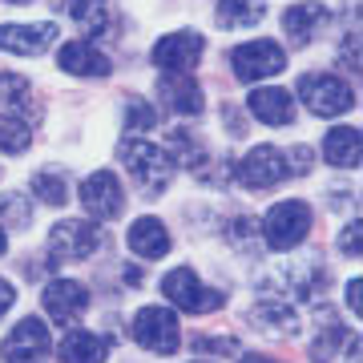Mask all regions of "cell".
Listing matches in <instances>:
<instances>
[{
	"instance_id": "603a6c76",
	"label": "cell",
	"mask_w": 363,
	"mask_h": 363,
	"mask_svg": "<svg viewBox=\"0 0 363 363\" xmlns=\"http://www.w3.org/2000/svg\"><path fill=\"white\" fill-rule=\"evenodd\" d=\"M69 16L89 37H109V28H113V21H109V0H73L69 4Z\"/></svg>"
},
{
	"instance_id": "484cf974",
	"label": "cell",
	"mask_w": 363,
	"mask_h": 363,
	"mask_svg": "<svg viewBox=\"0 0 363 363\" xmlns=\"http://www.w3.org/2000/svg\"><path fill=\"white\" fill-rule=\"evenodd\" d=\"M0 105L13 109V117L33 121V97H28V81L25 77H0Z\"/></svg>"
},
{
	"instance_id": "f546056e",
	"label": "cell",
	"mask_w": 363,
	"mask_h": 363,
	"mask_svg": "<svg viewBox=\"0 0 363 363\" xmlns=\"http://www.w3.org/2000/svg\"><path fill=\"white\" fill-rule=\"evenodd\" d=\"M0 214H4V222H13L16 230H25V226H28V202L21 194L0 198Z\"/></svg>"
},
{
	"instance_id": "7a4b0ae2",
	"label": "cell",
	"mask_w": 363,
	"mask_h": 363,
	"mask_svg": "<svg viewBox=\"0 0 363 363\" xmlns=\"http://www.w3.org/2000/svg\"><path fill=\"white\" fill-rule=\"evenodd\" d=\"M298 97H303V105H307L315 117L347 113L351 105H355L351 85H343V81L331 77V73H307V77H298Z\"/></svg>"
},
{
	"instance_id": "7402d4cb",
	"label": "cell",
	"mask_w": 363,
	"mask_h": 363,
	"mask_svg": "<svg viewBox=\"0 0 363 363\" xmlns=\"http://www.w3.org/2000/svg\"><path fill=\"white\" fill-rule=\"evenodd\" d=\"M343 355H355V335L343 331L339 323L323 327V331L315 335V343H311V359L315 363H339Z\"/></svg>"
},
{
	"instance_id": "8fae6325",
	"label": "cell",
	"mask_w": 363,
	"mask_h": 363,
	"mask_svg": "<svg viewBox=\"0 0 363 363\" xmlns=\"http://www.w3.org/2000/svg\"><path fill=\"white\" fill-rule=\"evenodd\" d=\"M81 202H85V210H89L93 218L101 222H113L121 210H125V194H121V182L109 174V169H101V174H93L85 186H81Z\"/></svg>"
},
{
	"instance_id": "3957f363",
	"label": "cell",
	"mask_w": 363,
	"mask_h": 363,
	"mask_svg": "<svg viewBox=\"0 0 363 363\" xmlns=\"http://www.w3.org/2000/svg\"><path fill=\"white\" fill-rule=\"evenodd\" d=\"M311 230V210L307 202H279V206L267 210V218H262V234H267V247L274 250H286L303 242V234Z\"/></svg>"
},
{
	"instance_id": "836d02e7",
	"label": "cell",
	"mask_w": 363,
	"mask_h": 363,
	"mask_svg": "<svg viewBox=\"0 0 363 363\" xmlns=\"http://www.w3.org/2000/svg\"><path fill=\"white\" fill-rule=\"evenodd\" d=\"M198 347H202V351H234L230 347V339H206V335H202V339H198Z\"/></svg>"
},
{
	"instance_id": "e575fe53",
	"label": "cell",
	"mask_w": 363,
	"mask_h": 363,
	"mask_svg": "<svg viewBox=\"0 0 363 363\" xmlns=\"http://www.w3.org/2000/svg\"><path fill=\"white\" fill-rule=\"evenodd\" d=\"M13 298H16L13 283H4V279H0V315H4L9 307H13Z\"/></svg>"
},
{
	"instance_id": "ac0fdd59",
	"label": "cell",
	"mask_w": 363,
	"mask_h": 363,
	"mask_svg": "<svg viewBox=\"0 0 363 363\" xmlns=\"http://www.w3.org/2000/svg\"><path fill=\"white\" fill-rule=\"evenodd\" d=\"M130 250L138 259H162L169 250V230L157 218H138L130 226Z\"/></svg>"
},
{
	"instance_id": "6da1fadb",
	"label": "cell",
	"mask_w": 363,
	"mask_h": 363,
	"mask_svg": "<svg viewBox=\"0 0 363 363\" xmlns=\"http://www.w3.org/2000/svg\"><path fill=\"white\" fill-rule=\"evenodd\" d=\"M117 157H121V166L138 178V186H145V194H162V190H166V182H169L166 150H157L154 142H142V138H130V142H121Z\"/></svg>"
},
{
	"instance_id": "5bb4252c",
	"label": "cell",
	"mask_w": 363,
	"mask_h": 363,
	"mask_svg": "<svg viewBox=\"0 0 363 363\" xmlns=\"http://www.w3.org/2000/svg\"><path fill=\"white\" fill-rule=\"evenodd\" d=\"M157 93H162V101H166L174 113L194 117V113H202V109H206L202 89H198L190 77H182V73H166V77L157 81Z\"/></svg>"
},
{
	"instance_id": "44dd1931",
	"label": "cell",
	"mask_w": 363,
	"mask_h": 363,
	"mask_svg": "<svg viewBox=\"0 0 363 363\" xmlns=\"http://www.w3.org/2000/svg\"><path fill=\"white\" fill-rule=\"evenodd\" d=\"M327 162L339 169H355L359 166V130L355 125H335V130L327 133Z\"/></svg>"
},
{
	"instance_id": "4fadbf2b",
	"label": "cell",
	"mask_w": 363,
	"mask_h": 363,
	"mask_svg": "<svg viewBox=\"0 0 363 363\" xmlns=\"http://www.w3.org/2000/svg\"><path fill=\"white\" fill-rule=\"evenodd\" d=\"M52 40H57V25H4L0 28V49L21 52V57L45 52Z\"/></svg>"
},
{
	"instance_id": "2e32d148",
	"label": "cell",
	"mask_w": 363,
	"mask_h": 363,
	"mask_svg": "<svg viewBox=\"0 0 363 363\" xmlns=\"http://www.w3.org/2000/svg\"><path fill=\"white\" fill-rule=\"evenodd\" d=\"M57 61L73 77H109V57L97 52L93 45H85V40H69L65 49L57 52Z\"/></svg>"
},
{
	"instance_id": "ffe728a7",
	"label": "cell",
	"mask_w": 363,
	"mask_h": 363,
	"mask_svg": "<svg viewBox=\"0 0 363 363\" xmlns=\"http://www.w3.org/2000/svg\"><path fill=\"white\" fill-rule=\"evenodd\" d=\"M250 323L259 327V331H271V335H295L298 331V311L283 307V303H255L250 307Z\"/></svg>"
},
{
	"instance_id": "cb8c5ba5",
	"label": "cell",
	"mask_w": 363,
	"mask_h": 363,
	"mask_svg": "<svg viewBox=\"0 0 363 363\" xmlns=\"http://www.w3.org/2000/svg\"><path fill=\"white\" fill-rule=\"evenodd\" d=\"M262 13H267V0H222L218 25L222 28H250L262 21Z\"/></svg>"
},
{
	"instance_id": "7c38bea8",
	"label": "cell",
	"mask_w": 363,
	"mask_h": 363,
	"mask_svg": "<svg viewBox=\"0 0 363 363\" xmlns=\"http://www.w3.org/2000/svg\"><path fill=\"white\" fill-rule=\"evenodd\" d=\"M85 307H89V291L81 283H73V279H52L49 286H45V311L57 319V323L73 327L85 315Z\"/></svg>"
},
{
	"instance_id": "83f0119b",
	"label": "cell",
	"mask_w": 363,
	"mask_h": 363,
	"mask_svg": "<svg viewBox=\"0 0 363 363\" xmlns=\"http://www.w3.org/2000/svg\"><path fill=\"white\" fill-rule=\"evenodd\" d=\"M33 190H37V198L49 202V206H65L69 202V186H65L61 174H45V169H40L37 178H33Z\"/></svg>"
},
{
	"instance_id": "d590c367",
	"label": "cell",
	"mask_w": 363,
	"mask_h": 363,
	"mask_svg": "<svg viewBox=\"0 0 363 363\" xmlns=\"http://www.w3.org/2000/svg\"><path fill=\"white\" fill-rule=\"evenodd\" d=\"M242 363H279V359H271V355H242Z\"/></svg>"
},
{
	"instance_id": "d6986e66",
	"label": "cell",
	"mask_w": 363,
	"mask_h": 363,
	"mask_svg": "<svg viewBox=\"0 0 363 363\" xmlns=\"http://www.w3.org/2000/svg\"><path fill=\"white\" fill-rule=\"evenodd\" d=\"M105 355H109V339L93 331H69L61 339V363H105Z\"/></svg>"
},
{
	"instance_id": "52a82bcc",
	"label": "cell",
	"mask_w": 363,
	"mask_h": 363,
	"mask_svg": "<svg viewBox=\"0 0 363 363\" xmlns=\"http://www.w3.org/2000/svg\"><path fill=\"white\" fill-rule=\"evenodd\" d=\"M238 81H262V77H274L286 69V52L274 45V40H250V45H238L230 57Z\"/></svg>"
},
{
	"instance_id": "d4e9b609",
	"label": "cell",
	"mask_w": 363,
	"mask_h": 363,
	"mask_svg": "<svg viewBox=\"0 0 363 363\" xmlns=\"http://www.w3.org/2000/svg\"><path fill=\"white\" fill-rule=\"evenodd\" d=\"M166 157H174V162L186 166V169H198L206 162V150H202V142H198L190 130H169V154Z\"/></svg>"
},
{
	"instance_id": "30bf717a",
	"label": "cell",
	"mask_w": 363,
	"mask_h": 363,
	"mask_svg": "<svg viewBox=\"0 0 363 363\" xmlns=\"http://www.w3.org/2000/svg\"><path fill=\"white\" fill-rule=\"evenodd\" d=\"M202 52H206V40L202 33H174V37H162L154 45V65L166 69V73H186V69H194L202 61Z\"/></svg>"
},
{
	"instance_id": "9a60e30c",
	"label": "cell",
	"mask_w": 363,
	"mask_h": 363,
	"mask_svg": "<svg viewBox=\"0 0 363 363\" xmlns=\"http://www.w3.org/2000/svg\"><path fill=\"white\" fill-rule=\"evenodd\" d=\"M327 16L331 13H327L323 4H291L283 13V28L295 45H311V40L327 28Z\"/></svg>"
},
{
	"instance_id": "f1b7e54d",
	"label": "cell",
	"mask_w": 363,
	"mask_h": 363,
	"mask_svg": "<svg viewBox=\"0 0 363 363\" xmlns=\"http://www.w3.org/2000/svg\"><path fill=\"white\" fill-rule=\"evenodd\" d=\"M125 125H130V130H154V125H157L154 105H145V101H130V105H125Z\"/></svg>"
},
{
	"instance_id": "4dcf8cb0",
	"label": "cell",
	"mask_w": 363,
	"mask_h": 363,
	"mask_svg": "<svg viewBox=\"0 0 363 363\" xmlns=\"http://www.w3.org/2000/svg\"><path fill=\"white\" fill-rule=\"evenodd\" d=\"M339 247H343V255H359V222H351L347 230H343V238H339Z\"/></svg>"
},
{
	"instance_id": "277c9868",
	"label": "cell",
	"mask_w": 363,
	"mask_h": 363,
	"mask_svg": "<svg viewBox=\"0 0 363 363\" xmlns=\"http://www.w3.org/2000/svg\"><path fill=\"white\" fill-rule=\"evenodd\" d=\"M105 242V230L93 222H61L49 234V259L57 262H73V259H89L93 250Z\"/></svg>"
},
{
	"instance_id": "8d00e7d4",
	"label": "cell",
	"mask_w": 363,
	"mask_h": 363,
	"mask_svg": "<svg viewBox=\"0 0 363 363\" xmlns=\"http://www.w3.org/2000/svg\"><path fill=\"white\" fill-rule=\"evenodd\" d=\"M4 247H9V238H4V230H0V255H4Z\"/></svg>"
},
{
	"instance_id": "5b68a950",
	"label": "cell",
	"mask_w": 363,
	"mask_h": 363,
	"mask_svg": "<svg viewBox=\"0 0 363 363\" xmlns=\"http://www.w3.org/2000/svg\"><path fill=\"white\" fill-rule=\"evenodd\" d=\"M162 295H166L174 307H182V311H190V315L214 311V307L222 303L218 291H206V286L198 283V274L190 271V267H178V271H169L166 279H162Z\"/></svg>"
},
{
	"instance_id": "4316f807",
	"label": "cell",
	"mask_w": 363,
	"mask_h": 363,
	"mask_svg": "<svg viewBox=\"0 0 363 363\" xmlns=\"http://www.w3.org/2000/svg\"><path fill=\"white\" fill-rule=\"evenodd\" d=\"M28 142H33V121L25 117H0V150L4 154H25Z\"/></svg>"
},
{
	"instance_id": "ba28073f",
	"label": "cell",
	"mask_w": 363,
	"mask_h": 363,
	"mask_svg": "<svg viewBox=\"0 0 363 363\" xmlns=\"http://www.w3.org/2000/svg\"><path fill=\"white\" fill-rule=\"evenodd\" d=\"M238 178L247 182L250 190H267V186H283L291 178L286 169V154L274 145H255L242 162H238Z\"/></svg>"
},
{
	"instance_id": "74e56055",
	"label": "cell",
	"mask_w": 363,
	"mask_h": 363,
	"mask_svg": "<svg viewBox=\"0 0 363 363\" xmlns=\"http://www.w3.org/2000/svg\"><path fill=\"white\" fill-rule=\"evenodd\" d=\"M13 4H25V0H13Z\"/></svg>"
},
{
	"instance_id": "9c48e42d",
	"label": "cell",
	"mask_w": 363,
	"mask_h": 363,
	"mask_svg": "<svg viewBox=\"0 0 363 363\" xmlns=\"http://www.w3.org/2000/svg\"><path fill=\"white\" fill-rule=\"evenodd\" d=\"M49 351V327L40 319H21L13 327V335L4 339V363H45Z\"/></svg>"
},
{
	"instance_id": "e0dca14e",
	"label": "cell",
	"mask_w": 363,
	"mask_h": 363,
	"mask_svg": "<svg viewBox=\"0 0 363 363\" xmlns=\"http://www.w3.org/2000/svg\"><path fill=\"white\" fill-rule=\"evenodd\" d=\"M250 113L259 117V121H267V125H291V117H295V109H291V93L279 89V85H271V89H255L250 93Z\"/></svg>"
},
{
	"instance_id": "d6a6232c",
	"label": "cell",
	"mask_w": 363,
	"mask_h": 363,
	"mask_svg": "<svg viewBox=\"0 0 363 363\" xmlns=\"http://www.w3.org/2000/svg\"><path fill=\"white\" fill-rule=\"evenodd\" d=\"M355 52H359V45H355V37H347V45H343V65H347L351 73H359V57H355Z\"/></svg>"
},
{
	"instance_id": "8992f818",
	"label": "cell",
	"mask_w": 363,
	"mask_h": 363,
	"mask_svg": "<svg viewBox=\"0 0 363 363\" xmlns=\"http://www.w3.org/2000/svg\"><path fill=\"white\" fill-rule=\"evenodd\" d=\"M133 339L142 343V347L157 351V355H169V351H178L182 343V331H178V319L174 311L166 307H142L138 319H133Z\"/></svg>"
},
{
	"instance_id": "1f68e13d",
	"label": "cell",
	"mask_w": 363,
	"mask_h": 363,
	"mask_svg": "<svg viewBox=\"0 0 363 363\" xmlns=\"http://www.w3.org/2000/svg\"><path fill=\"white\" fill-rule=\"evenodd\" d=\"M347 307L359 315V307H363V283H359V279H351V283H347Z\"/></svg>"
}]
</instances>
